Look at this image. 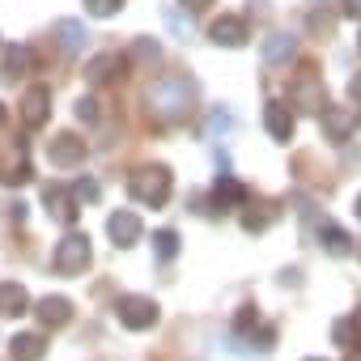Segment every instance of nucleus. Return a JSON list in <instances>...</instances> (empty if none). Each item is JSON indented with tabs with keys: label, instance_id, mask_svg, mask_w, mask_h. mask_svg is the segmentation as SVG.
Here are the masks:
<instances>
[{
	"label": "nucleus",
	"instance_id": "6",
	"mask_svg": "<svg viewBox=\"0 0 361 361\" xmlns=\"http://www.w3.org/2000/svg\"><path fill=\"white\" fill-rule=\"evenodd\" d=\"M30 153H26V140H13V145H0V183L5 188H18V183H30Z\"/></svg>",
	"mask_w": 361,
	"mask_h": 361
},
{
	"label": "nucleus",
	"instance_id": "25",
	"mask_svg": "<svg viewBox=\"0 0 361 361\" xmlns=\"http://www.w3.org/2000/svg\"><path fill=\"white\" fill-rule=\"evenodd\" d=\"M331 340H336L340 348H353V344H357V319H336Z\"/></svg>",
	"mask_w": 361,
	"mask_h": 361
},
{
	"label": "nucleus",
	"instance_id": "16",
	"mask_svg": "<svg viewBox=\"0 0 361 361\" xmlns=\"http://www.w3.org/2000/svg\"><path fill=\"white\" fill-rule=\"evenodd\" d=\"M30 314V293L22 281H0V319H22Z\"/></svg>",
	"mask_w": 361,
	"mask_h": 361
},
{
	"label": "nucleus",
	"instance_id": "14",
	"mask_svg": "<svg viewBox=\"0 0 361 361\" xmlns=\"http://www.w3.org/2000/svg\"><path fill=\"white\" fill-rule=\"evenodd\" d=\"M106 234H111V243H115V247H132V243H140L145 226H140V217H136L132 209H119V213H111V217H106Z\"/></svg>",
	"mask_w": 361,
	"mask_h": 361
},
{
	"label": "nucleus",
	"instance_id": "3",
	"mask_svg": "<svg viewBox=\"0 0 361 361\" xmlns=\"http://www.w3.org/2000/svg\"><path fill=\"white\" fill-rule=\"evenodd\" d=\"M85 268H90V234L73 230V234H64V238L56 243V251H51V272H60V276H81Z\"/></svg>",
	"mask_w": 361,
	"mask_h": 361
},
{
	"label": "nucleus",
	"instance_id": "40",
	"mask_svg": "<svg viewBox=\"0 0 361 361\" xmlns=\"http://www.w3.org/2000/svg\"><path fill=\"white\" fill-rule=\"evenodd\" d=\"M357 259H361V243H357Z\"/></svg>",
	"mask_w": 361,
	"mask_h": 361
},
{
	"label": "nucleus",
	"instance_id": "37",
	"mask_svg": "<svg viewBox=\"0 0 361 361\" xmlns=\"http://www.w3.org/2000/svg\"><path fill=\"white\" fill-rule=\"evenodd\" d=\"M353 213H357V221H361V196H357V204H353Z\"/></svg>",
	"mask_w": 361,
	"mask_h": 361
},
{
	"label": "nucleus",
	"instance_id": "24",
	"mask_svg": "<svg viewBox=\"0 0 361 361\" xmlns=\"http://www.w3.org/2000/svg\"><path fill=\"white\" fill-rule=\"evenodd\" d=\"M132 60L157 64V60H161V43H157V39H136V43H132Z\"/></svg>",
	"mask_w": 361,
	"mask_h": 361
},
{
	"label": "nucleus",
	"instance_id": "1",
	"mask_svg": "<svg viewBox=\"0 0 361 361\" xmlns=\"http://www.w3.org/2000/svg\"><path fill=\"white\" fill-rule=\"evenodd\" d=\"M149 115H157L161 123H178L192 115V102H196V81L188 73H170L161 77L153 90H149Z\"/></svg>",
	"mask_w": 361,
	"mask_h": 361
},
{
	"label": "nucleus",
	"instance_id": "7",
	"mask_svg": "<svg viewBox=\"0 0 361 361\" xmlns=\"http://www.w3.org/2000/svg\"><path fill=\"white\" fill-rule=\"evenodd\" d=\"M18 115H22V123H26L30 132L47 128V119H51V90H47V85H30V90L22 94V102H18Z\"/></svg>",
	"mask_w": 361,
	"mask_h": 361
},
{
	"label": "nucleus",
	"instance_id": "39",
	"mask_svg": "<svg viewBox=\"0 0 361 361\" xmlns=\"http://www.w3.org/2000/svg\"><path fill=\"white\" fill-rule=\"evenodd\" d=\"M357 51H361V35H357Z\"/></svg>",
	"mask_w": 361,
	"mask_h": 361
},
{
	"label": "nucleus",
	"instance_id": "41",
	"mask_svg": "<svg viewBox=\"0 0 361 361\" xmlns=\"http://www.w3.org/2000/svg\"><path fill=\"white\" fill-rule=\"evenodd\" d=\"M306 361H319V357H306Z\"/></svg>",
	"mask_w": 361,
	"mask_h": 361
},
{
	"label": "nucleus",
	"instance_id": "36",
	"mask_svg": "<svg viewBox=\"0 0 361 361\" xmlns=\"http://www.w3.org/2000/svg\"><path fill=\"white\" fill-rule=\"evenodd\" d=\"M178 5L192 9V13H200V9H209V5H213V0H178Z\"/></svg>",
	"mask_w": 361,
	"mask_h": 361
},
{
	"label": "nucleus",
	"instance_id": "28",
	"mask_svg": "<svg viewBox=\"0 0 361 361\" xmlns=\"http://www.w3.org/2000/svg\"><path fill=\"white\" fill-rule=\"evenodd\" d=\"M268 226H272V213H268V209H264V213H255V209L243 213V230H247V234H259V230H268Z\"/></svg>",
	"mask_w": 361,
	"mask_h": 361
},
{
	"label": "nucleus",
	"instance_id": "38",
	"mask_svg": "<svg viewBox=\"0 0 361 361\" xmlns=\"http://www.w3.org/2000/svg\"><path fill=\"white\" fill-rule=\"evenodd\" d=\"M5 119H9V111H5V106H0V128H5Z\"/></svg>",
	"mask_w": 361,
	"mask_h": 361
},
{
	"label": "nucleus",
	"instance_id": "10",
	"mask_svg": "<svg viewBox=\"0 0 361 361\" xmlns=\"http://www.w3.org/2000/svg\"><path fill=\"white\" fill-rule=\"evenodd\" d=\"M35 64H39V56H35V47H26V43H13V47L0 51V77H5V81L30 77Z\"/></svg>",
	"mask_w": 361,
	"mask_h": 361
},
{
	"label": "nucleus",
	"instance_id": "15",
	"mask_svg": "<svg viewBox=\"0 0 361 361\" xmlns=\"http://www.w3.org/2000/svg\"><path fill=\"white\" fill-rule=\"evenodd\" d=\"M264 128H268V136L272 140H293V128H298V119H293V111H289V102H268L264 106Z\"/></svg>",
	"mask_w": 361,
	"mask_h": 361
},
{
	"label": "nucleus",
	"instance_id": "20",
	"mask_svg": "<svg viewBox=\"0 0 361 361\" xmlns=\"http://www.w3.org/2000/svg\"><path fill=\"white\" fill-rule=\"evenodd\" d=\"M35 314H39V323H43V327H51V331H56V327H64V323L73 319V302H68V298H60V293H47L43 302H35Z\"/></svg>",
	"mask_w": 361,
	"mask_h": 361
},
{
	"label": "nucleus",
	"instance_id": "17",
	"mask_svg": "<svg viewBox=\"0 0 361 361\" xmlns=\"http://www.w3.org/2000/svg\"><path fill=\"white\" fill-rule=\"evenodd\" d=\"M259 56H264V64H289L293 56H298V39L289 35V30H272L268 39H264V47H259Z\"/></svg>",
	"mask_w": 361,
	"mask_h": 361
},
{
	"label": "nucleus",
	"instance_id": "32",
	"mask_svg": "<svg viewBox=\"0 0 361 361\" xmlns=\"http://www.w3.org/2000/svg\"><path fill=\"white\" fill-rule=\"evenodd\" d=\"M331 26H336L331 13H310V30H314V35H331Z\"/></svg>",
	"mask_w": 361,
	"mask_h": 361
},
{
	"label": "nucleus",
	"instance_id": "31",
	"mask_svg": "<svg viewBox=\"0 0 361 361\" xmlns=\"http://www.w3.org/2000/svg\"><path fill=\"white\" fill-rule=\"evenodd\" d=\"M251 327H259V314H255V306H243L234 319V331H251Z\"/></svg>",
	"mask_w": 361,
	"mask_h": 361
},
{
	"label": "nucleus",
	"instance_id": "12",
	"mask_svg": "<svg viewBox=\"0 0 361 361\" xmlns=\"http://www.w3.org/2000/svg\"><path fill=\"white\" fill-rule=\"evenodd\" d=\"M123 56L119 51H98V56H90L85 60V81L90 85H106V81H115V77H123Z\"/></svg>",
	"mask_w": 361,
	"mask_h": 361
},
{
	"label": "nucleus",
	"instance_id": "2",
	"mask_svg": "<svg viewBox=\"0 0 361 361\" xmlns=\"http://www.w3.org/2000/svg\"><path fill=\"white\" fill-rule=\"evenodd\" d=\"M128 192H132L136 204H145V209H161V204L170 200V192H174V178H170L166 166H140V170L128 178Z\"/></svg>",
	"mask_w": 361,
	"mask_h": 361
},
{
	"label": "nucleus",
	"instance_id": "8",
	"mask_svg": "<svg viewBox=\"0 0 361 361\" xmlns=\"http://www.w3.org/2000/svg\"><path fill=\"white\" fill-rule=\"evenodd\" d=\"M319 128H323V140L344 145V140L357 132V111H353V106H323V111H319Z\"/></svg>",
	"mask_w": 361,
	"mask_h": 361
},
{
	"label": "nucleus",
	"instance_id": "9",
	"mask_svg": "<svg viewBox=\"0 0 361 361\" xmlns=\"http://www.w3.org/2000/svg\"><path fill=\"white\" fill-rule=\"evenodd\" d=\"M47 161L60 166V170L81 166V161H85V140H81L77 132H60V136H51V140H47Z\"/></svg>",
	"mask_w": 361,
	"mask_h": 361
},
{
	"label": "nucleus",
	"instance_id": "19",
	"mask_svg": "<svg viewBox=\"0 0 361 361\" xmlns=\"http://www.w3.org/2000/svg\"><path fill=\"white\" fill-rule=\"evenodd\" d=\"M51 39L60 43L64 56H77V51H85V39H90V35H85V26H81L77 18H60V22L51 26Z\"/></svg>",
	"mask_w": 361,
	"mask_h": 361
},
{
	"label": "nucleus",
	"instance_id": "29",
	"mask_svg": "<svg viewBox=\"0 0 361 361\" xmlns=\"http://www.w3.org/2000/svg\"><path fill=\"white\" fill-rule=\"evenodd\" d=\"M77 119L81 123H98V102L94 98H77Z\"/></svg>",
	"mask_w": 361,
	"mask_h": 361
},
{
	"label": "nucleus",
	"instance_id": "33",
	"mask_svg": "<svg viewBox=\"0 0 361 361\" xmlns=\"http://www.w3.org/2000/svg\"><path fill=\"white\" fill-rule=\"evenodd\" d=\"M166 22H170V30H174L178 39H188V35H192V22H183V18L174 13V9H166Z\"/></svg>",
	"mask_w": 361,
	"mask_h": 361
},
{
	"label": "nucleus",
	"instance_id": "21",
	"mask_svg": "<svg viewBox=\"0 0 361 361\" xmlns=\"http://www.w3.org/2000/svg\"><path fill=\"white\" fill-rule=\"evenodd\" d=\"M9 357H13V361H43V357H47V340H43L39 331H18V336L9 340Z\"/></svg>",
	"mask_w": 361,
	"mask_h": 361
},
{
	"label": "nucleus",
	"instance_id": "27",
	"mask_svg": "<svg viewBox=\"0 0 361 361\" xmlns=\"http://www.w3.org/2000/svg\"><path fill=\"white\" fill-rule=\"evenodd\" d=\"M123 9V0H85V13L90 18H115Z\"/></svg>",
	"mask_w": 361,
	"mask_h": 361
},
{
	"label": "nucleus",
	"instance_id": "4",
	"mask_svg": "<svg viewBox=\"0 0 361 361\" xmlns=\"http://www.w3.org/2000/svg\"><path fill=\"white\" fill-rule=\"evenodd\" d=\"M289 106L310 111V115H319V111L327 106V90H323V77H319L314 68H302V73L293 77V85H289Z\"/></svg>",
	"mask_w": 361,
	"mask_h": 361
},
{
	"label": "nucleus",
	"instance_id": "22",
	"mask_svg": "<svg viewBox=\"0 0 361 361\" xmlns=\"http://www.w3.org/2000/svg\"><path fill=\"white\" fill-rule=\"evenodd\" d=\"M319 243H323V251L327 255H336V259H344V255H353V238L336 226V221H323V230H319Z\"/></svg>",
	"mask_w": 361,
	"mask_h": 361
},
{
	"label": "nucleus",
	"instance_id": "34",
	"mask_svg": "<svg viewBox=\"0 0 361 361\" xmlns=\"http://www.w3.org/2000/svg\"><path fill=\"white\" fill-rule=\"evenodd\" d=\"M348 98L361 106V73H353V77H348Z\"/></svg>",
	"mask_w": 361,
	"mask_h": 361
},
{
	"label": "nucleus",
	"instance_id": "5",
	"mask_svg": "<svg viewBox=\"0 0 361 361\" xmlns=\"http://www.w3.org/2000/svg\"><path fill=\"white\" fill-rule=\"evenodd\" d=\"M115 314H119V323L128 331H149L157 323V302L153 298H140V293H123L115 302Z\"/></svg>",
	"mask_w": 361,
	"mask_h": 361
},
{
	"label": "nucleus",
	"instance_id": "26",
	"mask_svg": "<svg viewBox=\"0 0 361 361\" xmlns=\"http://www.w3.org/2000/svg\"><path fill=\"white\" fill-rule=\"evenodd\" d=\"M73 196H77V204H94V200L102 196V188L94 183V178H77V183H73Z\"/></svg>",
	"mask_w": 361,
	"mask_h": 361
},
{
	"label": "nucleus",
	"instance_id": "23",
	"mask_svg": "<svg viewBox=\"0 0 361 361\" xmlns=\"http://www.w3.org/2000/svg\"><path fill=\"white\" fill-rule=\"evenodd\" d=\"M153 255H157L161 264H170V259L178 255V234H174V230H157V234H153Z\"/></svg>",
	"mask_w": 361,
	"mask_h": 361
},
{
	"label": "nucleus",
	"instance_id": "13",
	"mask_svg": "<svg viewBox=\"0 0 361 361\" xmlns=\"http://www.w3.org/2000/svg\"><path fill=\"white\" fill-rule=\"evenodd\" d=\"M43 200H47V213H51L56 221H64V226H73V221H77V213H81V204H77L73 188L47 183V188H43Z\"/></svg>",
	"mask_w": 361,
	"mask_h": 361
},
{
	"label": "nucleus",
	"instance_id": "35",
	"mask_svg": "<svg viewBox=\"0 0 361 361\" xmlns=\"http://www.w3.org/2000/svg\"><path fill=\"white\" fill-rule=\"evenodd\" d=\"M344 18H353V22H361V0H344Z\"/></svg>",
	"mask_w": 361,
	"mask_h": 361
},
{
	"label": "nucleus",
	"instance_id": "18",
	"mask_svg": "<svg viewBox=\"0 0 361 361\" xmlns=\"http://www.w3.org/2000/svg\"><path fill=\"white\" fill-rule=\"evenodd\" d=\"M247 188L238 183V178H230V174H221L217 183H213V204H217V213H230V209H247Z\"/></svg>",
	"mask_w": 361,
	"mask_h": 361
},
{
	"label": "nucleus",
	"instance_id": "30",
	"mask_svg": "<svg viewBox=\"0 0 361 361\" xmlns=\"http://www.w3.org/2000/svg\"><path fill=\"white\" fill-rule=\"evenodd\" d=\"M230 123H234V119H230L226 111H217V115L209 119V128H204V136H209V140H217V132H230Z\"/></svg>",
	"mask_w": 361,
	"mask_h": 361
},
{
	"label": "nucleus",
	"instance_id": "11",
	"mask_svg": "<svg viewBox=\"0 0 361 361\" xmlns=\"http://www.w3.org/2000/svg\"><path fill=\"white\" fill-rule=\"evenodd\" d=\"M209 39H213L217 47H243V43L251 39V26H247V18H238V13H221V18L209 26Z\"/></svg>",
	"mask_w": 361,
	"mask_h": 361
}]
</instances>
